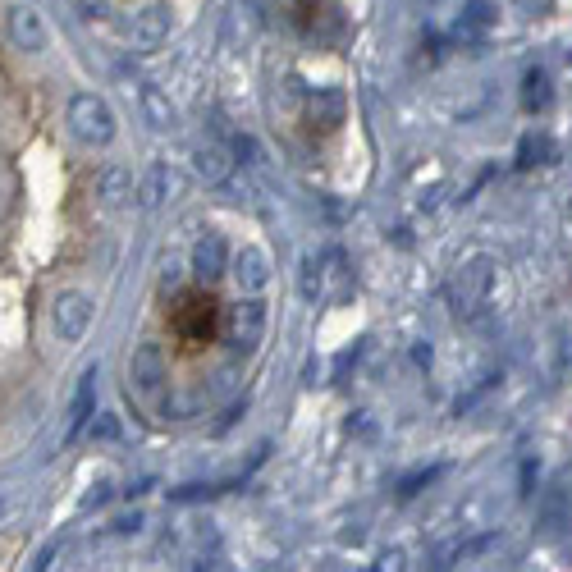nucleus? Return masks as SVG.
Returning a JSON list of instances; mask_svg holds the SVG:
<instances>
[{"label":"nucleus","mask_w":572,"mask_h":572,"mask_svg":"<svg viewBox=\"0 0 572 572\" xmlns=\"http://www.w3.org/2000/svg\"><path fill=\"white\" fill-rule=\"evenodd\" d=\"M69 129H74V138L87 142V147H106V142L115 138V110H110L97 92H78V97L69 101Z\"/></svg>","instance_id":"nucleus-1"},{"label":"nucleus","mask_w":572,"mask_h":572,"mask_svg":"<svg viewBox=\"0 0 572 572\" xmlns=\"http://www.w3.org/2000/svg\"><path fill=\"white\" fill-rule=\"evenodd\" d=\"M490 280H495V266H490L486 257L467 261L463 270L454 275V289H449V298H454L458 316H481V307H486L490 298Z\"/></svg>","instance_id":"nucleus-2"},{"label":"nucleus","mask_w":572,"mask_h":572,"mask_svg":"<svg viewBox=\"0 0 572 572\" xmlns=\"http://www.w3.org/2000/svg\"><path fill=\"white\" fill-rule=\"evenodd\" d=\"M51 321H55V335L65 339V344H78L87 335V325H92V303H87L83 293H60Z\"/></svg>","instance_id":"nucleus-3"},{"label":"nucleus","mask_w":572,"mask_h":572,"mask_svg":"<svg viewBox=\"0 0 572 572\" xmlns=\"http://www.w3.org/2000/svg\"><path fill=\"white\" fill-rule=\"evenodd\" d=\"M229 335H234V344L248 353V348L261 344V335H266V303L261 298H243V303L234 307V316H229Z\"/></svg>","instance_id":"nucleus-4"},{"label":"nucleus","mask_w":572,"mask_h":572,"mask_svg":"<svg viewBox=\"0 0 572 572\" xmlns=\"http://www.w3.org/2000/svg\"><path fill=\"white\" fill-rule=\"evenodd\" d=\"M5 28H10V42L19 46V51L37 55L46 51V23L37 10H28V5H14L10 14H5Z\"/></svg>","instance_id":"nucleus-5"},{"label":"nucleus","mask_w":572,"mask_h":572,"mask_svg":"<svg viewBox=\"0 0 572 572\" xmlns=\"http://www.w3.org/2000/svg\"><path fill=\"white\" fill-rule=\"evenodd\" d=\"M129 380L142 389V394H156L165 380V353L161 344H138L129 357Z\"/></svg>","instance_id":"nucleus-6"},{"label":"nucleus","mask_w":572,"mask_h":572,"mask_svg":"<svg viewBox=\"0 0 572 572\" xmlns=\"http://www.w3.org/2000/svg\"><path fill=\"white\" fill-rule=\"evenodd\" d=\"M179 188H184L179 170H170V165H152V170L142 174V184H138V206L142 211H156V206H161L170 193H179Z\"/></svg>","instance_id":"nucleus-7"},{"label":"nucleus","mask_w":572,"mask_h":572,"mask_svg":"<svg viewBox=\"0 0 572 572\" xmlns=\"http://www.w3.org/2000/svg\"><path fill=\"white\" fill-rule=\"evenodd\" d=\"M229 270V248H225V238L220 234H206V238H197V248H193V275L197 280H220Z\"/></svg>","instance_id":"nucleus-8"},{"label":"nucleus","mask_w":572,"mask_h":572,"mask_svg":"<svg viewBox=\"0 0 572 572\" xmlns=\"http://www.w3.org/2000/svg\"><path fill=\"white\" fill-rule=\"evenodd\" d=\"M234 280L243 293H261L270 284V257L261 248H243L234 257Z\"/></svg>","instance_id":"nucleus-9"},{"label":"nucleus","mask_w":572,"mask_h":572,"mask_svg":"<svg viewBox=\"0 0 572 572\" xmlns=\"http://www.w3.org/2000/svg\"><path fill=\"white\" fill-rule=\"evenodd\" d=\"M129 33L138 46H161L165 37H170V5H147V10H138Z\"/></svg>","instance_id":"nucleus-10"},{"label":"nucleus","mask_w":572,"mask_h":572,"mask_svg":"<svg viewBox=\"0 0 572 572\" xmlns=\"http://www.w3.org/2000/svg\"><path fill=\"white\" fill-rule=\"evenodd\" d=\"M568 522H572L568 486H563V481H554V486L545 490V499H540V531H545V536H559Z\"/></svg>","instance_id":"nucleus-11"},{"label":"nucleus","mask_w":572,"mask_h":572,"mask_svg":"<svg viewBox=\"0 0 572 572\" xmlns=\"http://www.w3.org/2000/svg\"><path fill=\"white\" fill-rule=\"evenodd\" d=\"M490 550H499V531H486V536H472V540H458V545L440 550L435 568H454V563H472V559H481V554H490Z\"/></svg>","instance_id":"nucleus-12"},{"label":"nucleus","mask_w":572,"mask_h":572,"mask_svg":"<svg viewBox=\"0 0 572 572\" xmlns=\"http://www.w3.org/2000/svg\"><path fill=\"white\" fill-rule=\"evenodd\" d=\"M142 115H147V124H152V129H161V133H170L174 124H179V115H174V106H170V97H165L161 87L156 83H142Z\"/></svg>","instance_id":"nucleus-13"},{"label":"nucleus","mask_w":572,"mask_h":572,"mask_svg":"<svg viewBox=\"0 0 572 572\" xmlns=\"http://www.w3.org/2000/svg\"><path fill=\"white\" fill-rule=\"evenodd\" d=\"M197 174H202L206 184H225L229 174H234V161H229V147H220V142H206V147H197Z\"/></svg>","instance_id":"nucleus-14"},{"label":"nucleus","mask_w":572,"mask_h":572,"mask_svg":"<svg viewBox=\"0 0 572 572\" xmlns=\"http://www.w3.org/2000/svg\"><path fill=\"white\" fill-rule=\"evenodd\" d=\"M344 92L339 87H321L312 97V124H321V129H339L344 124Z\"/></svg>","instance_id":"nucleus-15"},{"label":"nucleus","mask_w":572,"mask_h":572,"mask_svg":"<svg viewBox=\"0 0 572 572\" xmlns=\"http://www.w3.org/2000/svg\"><path fill=\"white\" fill-rule=\"evenodd\" d=\"M92 385H97V367L87 371V376H83V385H78V394H74V408H69V431H65L69 440H74V435L83 431L87 421L97 417V412H92Z\"/></svg>","instance_id":"nucleus-16"},{"label":"nucleus","mask_w":572,"mask_h":572,"mask_svg":"<svg viewBox=\"0 0 572 572\" xmlns=\"http://www.w3.org/2000/svg\"><path fill=\"white\" fill-rule=\"evenodd\" d=\"M133 197V179L124 170H119V165H110L106 174H101V202L110 206V211H115V206H124Z\"/></svg>","instance_id":"nucleus-17"},{"label":"nucleus","mask_w":572,"mask_h":572,"mask_svg":"<svg viewBox=\"0 0 572 572\" xmlns=\"http://www.w3.org/2000/svg\"><path fill=\"white\" fill-rule=\"evenodd\" d=\"M490 23H495V5H490V0H467V14H463V23H458V33L481 37Z\"/></svg>","instance_id":"nucleus-18"},{"label":"nucleus","mask_w":572,"mask_h":572,"mask_svg":"<svg viewBox=\"0 0 572 572\" xmlns=\"http://www.w3.org/2000/svg\"><path fill=\"white\" fill-rule=\"evenodd\" d=\"M545 101H550V74H545V69H531L527 83H522V106L545 110Z\"/></svg>","instance_id":"nucleus-19"},{"label":"nucleus","mask_w":572,"mask_h":572,"mask_svg":"<svg viewBox=\"0 0 572 572\" xmlns=\"http://www.w3.org/2000/svg\"><path fill=\"white\" fill-rule=\"evenodd\" d=\"M298 289H303L307 303L321 298V261H316V257H303V280H298Z\"/></svg>","instance_id":"nucleus-20"},{"label":"nucleus","mask_w":572,"mask_h":572,"mask_svg":"<svg viewBox=\"0 0 572 572\" xmlns=\"http://www.w3.org/2000/svg\"><path fill=\"white\" fill-rule=\"evenodd\" d=\"M92 435H97V440H115V435H119V421H115V417H106V412H101V417L92 421Z\"/></svg>","instance_id":"nucleus-21"},{"label":"nucleus","mask_w":572,"mask_h":572,"mask_svg":"<svg viewBox=\"0 0 572 572\" xmlns=\"http://www.w3.org/2000/svg\"><path fill=\"white\" fill-rule=\"evenodd\" d=\"M435 476H440V467H426V472L408 476V481H403V495H417V486H426V481H435Z\"/></svg>","instance_id":"nucleus-22"},{"label":"nucleus","mask_w":572,"mask_h":572,"mask_svg":"<svg viewBox=\"0 0 572 572\" xmlns=\"http://www.w3.org/2000/svg\"><path fill=\"white\" fill-rule=\"evenodd\" d=\"M179 280H184V275H179V266H165L161 289H165V293H174V289H179Z\"/></svg>","instance_id":"nucleus-23"},{"label":"nucleus","mask_w":572,"mask_h":572,"mask_svg":"<svg viewBox=\"0 0 572 572\" xmlns=\"http://www.w3.org/2000/svg\"><path fill=\"white\" fill-rule=\"evenodd\" d=\"M531 481H536V463H522V499L531 495Z\"/></svg>","instance_id":"nucleus-24"},{"label":"nucleus","mask_w":572,"mask_h":572,"mask_svg":"<svg viewBox=\"0 0 572 572\" xmlns=\"http://www.w3.org/2000/svg\"><path fill=\"white\" fill-rule=\"evenodd\" d=\"M376 568H403V554H399V550H389V554H385V559H380V563H376Z\"/></svg>","instance_id":"nucleus-25"},{"label":"nucleus","mask_w":572,"mask_h":572,"mask_svg":"<svg viewBox=\"0 0 572 572\" xmlns=\"http://www.w3.org/2000/svg\"><path fill=\"white\" fill-rule=\"evenodd\" d=\"M568 65H572V51H568Z\"/></svg>","instance_id":"nucleus-26"}]
</instances>
